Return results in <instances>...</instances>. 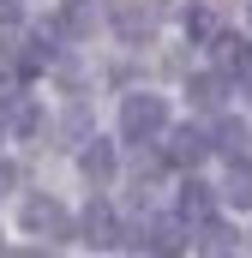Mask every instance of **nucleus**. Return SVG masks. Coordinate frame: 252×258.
<instances>
[{"mask_svg": "<svg viewBox=\"0 0 252 258\" xmlns=\"http://www.w3.org/2000/svg\"><path fill=\"white\" fill-rule=\"evenodd\" d=\"M168 126V108H162V96H150V90H138V96H126L120 102V138L126 144H156Z\"/></svg>", "mask_w": 252, "mask_h": 258, "instance_id": "1", "label": "nucleus"}, {"mask_svg": "<svg viewBox=\"0 0 252 258\" xmlns=\"http://www.w3.org/2000/svg\"><path fill=\"white\" fill-rule=\"evenodd\" d=\"M162 138H168V162H174V168H198V162H204V156H210V132L204 126H162Z\"/></svg>", "mask_w": 252, "mask_h": 258, "instance_id": "2", "label": "nucleus"}, {"mask_svg": "<svg viewBox=\"0 0 252 258\" xmlns=\"http://www.w3.org/2000/svg\"><path fill=\"white\" fill-rule=\"evenodd\" d=\"M24 228L30 234H48V240H66L72 234V216H66V204H54V198H30L24 204Z\"/></svg>", "mask_w": 252, "mask_h": 258, "instance_id": "3", "label": "nucleus"}, {"mask_svg": "<svg viewBox=\"0 0 252 258\" xmlns=\"http://www.w3.org/2000/svg\"><path fill=\"white\" fill-rule=\"evenodd\" d=\"M132 246H138V252H180L186 240H180V222L144 216V222H132Z\"/></svg>", "mask_w": 252, "mask_h": 258, "instance_id": "4", "label": "nucleus"}, {"mask_svg": "<svg viewBox=\"0 0 252 258\" xmlns=\"http://www.w3.org/2000/svg\"><path fill=\"white\" fill-rule=\"evenodd\" d=\"M210 216H216V198H210V186L186 174V186H180V198H174V222H180V228H198V222H210Z\"/></svg>", "mask_w": 252, "mask_h": 258, "instance_id": "5", "label": "nucleus"}, {"mask_svg": "<svg viewBox=\"0 0 252 258\" xmlns=\"http://www.w3.org/2000/svg\"><path fill=\"white\" fill-rule=\"evenodd\" d=\"M78 168H84L90 186H108V180H114V144H108V138H90V144L78 150Z\"/></svg>", "mask_w": 252, "mask_h": 258, "instance_id": "6", "label": "nucleus"}, {"mask_svg": "<svg viewBox=\"0 0 252 258\" xmlns=\"http://www.w3.org/2000/svg\"><path fill=\"white\" fill-rule=\"evenodd\" d=\"M48 60H54V42H48V36H18V42H12V72L36 78Z\"/></svg>", "mask_w": 252, "mask_h": 258, "instance_id": "7", "label": "nucleus"}, {"mask_svg": "<svg viewBox=\"0 0 252 258\" xmlns=\"http://www.w3.org/2000/svg\"><path fill=\"white\" fill-rule=\"evenodd\" d=\"M222 198L234 210H252V156H228V180H222Z\"/></svg>", "mask_w": 252, "mask_h": 258, "instance_id": "8", "label": "nucleus"}, {"mask_svg": "<svg viewBox=\"0 0 252 258\" xmlns=\"http://www.w3.org/2000/svg\"><path fill=\"white\" fill-rule=\"evenodd\" d=\"M246 144H252L246 120H216L210 126V150H222V156H246Z\"/></svg>", "mask_w": 252, "mask_h": 258, "instance_id": "9", "label": "nucleus"}, {"mask_svg": "<svg viewBox=\"0 0 252 258\" xmlns=\"http://www.w3.org/2000/svg\"><path fill=\"white\" fill-rule=\"evenodd\" d=\"M114 234H120V216H114V210H108V204L96 198V204L84 210V240H90V246H108Z\"/></svg>", "mask_w": 252, "mask_h": 258, "instance_id": "10", "label": "nucleus"}, {"mask_svg": "<svg viewBox=\"0 0 252 258\" xmlns=\"http://www.w3.org/2000/svg\"><path fill=\"white\" fill-rule=\"evenodd\" d=\"M222 78L252 84V42H228V48H222Z\"/></svg>", "mask_w": 252, "mask_h": 258, "instance_id": "11", "label": "nucleus"}, {"mask_svg": "<svg viewBox=\"0 0 252 258\" xmlns=\"http://www.w3.org/2000/svg\"><path fill=\"white\" fill-rule=\"evenodd\" d=\"M186 96L198 102V108H216V102H222V78H216V72H198V78L186 84Z\"/></svg>", "mask_w": 252, "mask_h": 258, "instance_id": "12", "label": "nucleus"}, {"mask_svg": "<svg viewBox=\"0 0 252 258\" xmlns=\"http://www.w3.org/2000/svg\"><path fill=\"white\" fill-rule=\"evenodd\" d=\"M186 36H192V42H216V18H210L204 6H192V12H186Z\"/></svg>", "mask_w": 252, "mask_h": 258, "instance_id": "13", "label": "nucleus"}, {"mask_svg": "<svg viewBox=\"0 0 252 258\" xmlns=\"http://www.w3.org/2000/svg\"><path fill=\"white\" fill-rule=\"evenodd\" d=\"M198 234H204V240H198L204 252H228V246H234V240H228V228H222L216 216H210V222H198Z\"/></svg>", "mask_w": 252, "mask_h": 258, "instance_id": "14", "label": "nucleus"}, {"mask_svg": "<svg viewBox=\"0 0 252 258\" xmlns=\"http://www.w3.org/2000/svg\"><path fill=\"white\" fill-rule=\"evenodd\" d=\"M114 24H120V36H144V30H150V18H144L138 6H114Z\"/></svg>", "mask_w": 252, "mask_h": 258, "instance_id": "15", "label": "nucleus"}, {"mask_svg": "<svg viewBox=\"0 0 252 258\" xmlns=\"http://www.w3.org/2000/svg\"><path fill=\"white\" fill-rule=\"evenodd\" d=\"M12 126H18L24 138H30V132H42V114H36L30 102H18V108H12Z\"/></svg>", "mask_w": 252, "mask_h": 258, "instance_id": "16", "label": "nucleus"}, {"mask_svg": "<svg viewBox=\"0 0 252 258\" xmlns=\"http://www.w3.org/2000/svg\"><path fill=\"white\" fill-rule=\"evenodd\" d=\"M24 18V0H0V24H18Z\"/></svg>", "mask_w": 252, "mask_h": 258, "instance_id": "17", "label": "nucleus"}, {"mask_svg": "<svg viewBox=\"0 0 252 258\" xmlns=\"http://www.w3.org/2000/svg\"><path fill=\"white\" fill-rule=\"evenodd\" d=\"M12 180H18V168H12V162L0 156V192H12Z\"/></svg>", "mask_w": 252, "mask_h": 258, "instance_id": "18", "label": "nucleus"}, {"mask_svg": "<svg viewBox=\"0 0 252 258\" xmlns=\"http://www.w3.org/2000/svg\"><path fill=\"white\" fill-rule=\"evenodd\" d=\"M78 6H84V0H78Z\"/></svg>", "mask_w": 252, "mask_h": 258, "instance_id": "19", "label": "nucleus"}]
</instances>
